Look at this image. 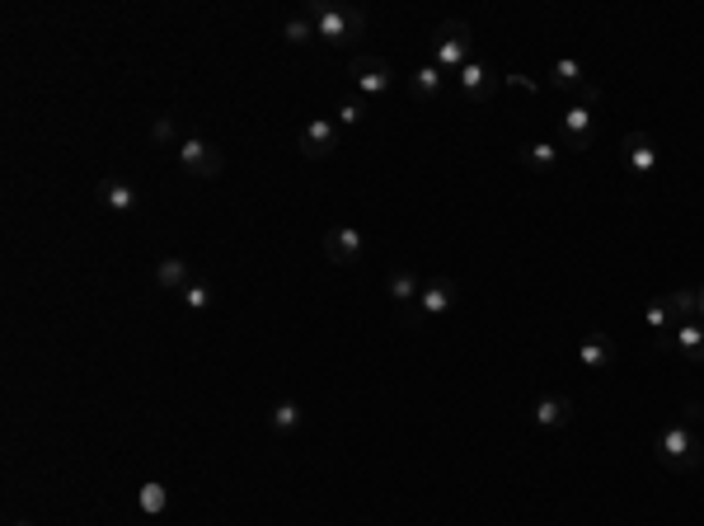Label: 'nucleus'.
<instances>
[{"mask_svg":"<svg viewBox=\"0 0 704 526\" xmlns=\"http://www.w3.org/2000/svg\"><path fill=\"white\" fill-rule=\"evenodd\" d=\"M653 456H658L667 470L676 475H690L704 465V400H690L681 409L676 423H667L658 437H653Z\"/></svg>","mask_w":704,"mask_h":526,"instance_id":"nucleus-1","label":"nucleus"},{"mask_svg":"<svg viewBox=\"0 0 704 526\" xmlns=\"http://www.w3.org/2000/svg\"><path fill=\"white\" fill-rule=\"evenodd\" d=\"M475 57V33L465 19H442L437 33H432V66L442 71V76H460L465 62Z\"/></svg>","mask_w":704,"mask_h":526,"instance_id":"nucleus-2","label":"nucleus"},{"mask_svg":"<svg viewBox=\"0 0 704 526\" xmlns=\"http://www.w3.org/2000/svg\"><path fill=\"white\" fill-rule=\"evenodd\" d=\"M310 24H315V38H324L329 47H352L367 29V15L362 10H343V5H324V0H310L306 5Z\"/></svg>","mask_w":704,"mask_h":526,"instance_id":"nucleus-3","label":"nucleus"},{"mask_svg":"<svg viewBox=\"0 0 704 526\" xmlns=\"http://www.w3.org/2000/svg\"><path fill=\"white\" fill-rule=\"evenodd\" d=\"M620 160H625V170L634 184H653V179H658L662 155H658V141L648 137V132H629V137L620 141Z\"/></svg>","mask_w":704,"mask_h":526,"instance_id":"nucleus-4","label":"nucleus"},{"mask_svg":"<svg viewBox=\"0 0 704 526\" xmlns=\"http://www.w3.org/2000/svg\"><path fill=\"white\" fill-rule=\"evenodd\" d=\"M174 155H179V170L198 174V179H216V174L226 170V155L216 151L207 137H198V132H188V137H179V146H174Z\"/></svg>","mask_w":704,"mask_h":526,"instance_id":"nucleus-5","label":"nucleus"},{"mask_svg":"<svg viewBox=\"0 0 704 526\" xmlns=\"http://www.w3.org/2000/svg\"><path fill=\"white\" fill-rule=\"evenodd\" d=\"M348 71H352V85H357L362 99H381V94L395 90V71H390L385 57H371V52L362 57V52H357V57L348 62Z\"/></svg>","mask_w":704,"mask_h":526,"instance_id":"nucleus-6","label":"nucleus"},{"mask_svg":"<svg viewBox=\"0 0 704 526\" xmlns=\"http://www.w3.org/2000/svg\"><path fill=\"white\" fill-rule=\"evenodd\" d=\"M456 80H460V94H465L470 104H489L493 94H498V85H503V76H498V71H493L484 57H470V62H465V71H460Z\"/></svg>","mask_w":704,"mask_h":526,"instance_id":"nucleus-7","label":"nucleus"},{"mask_svg":"<svg viewBox=\"0 0 704 526\" xmlns=\"http://www.w3.org/2000/svg\"><path fill=\"white\" fill-rule=\"evenodd\" d=\"M456 306V282L451 278H428L423 282V292H418V306L404 310L409 320H437V315H446V310Z\"/></svg>","mask_w":704,"mask_h":526,"instance_id":"nucleus-8","label":"nucleus"},{"mask_svg":"<svg viewBox=\"0 0 704 526\" xmlns=\"http://www.w3.org/2000/svg\"><path fill=\"white\" fill-rule=\"evenodd\" d=\"M615 362H620V343L611 339V334H587V339L578 343V367L582 372H592V376H601V372H611Z\"/></svg>","mask_w":704,"mask_h":526,"instance_id":"nucleus-9","label":"nucleus"},{"mask_svg":"<svg viewBox=\"0 0 704 526\" xmlns=\"http://www.w3.org/2000/svg\"><path fill=\"white\" fill-rule=\"evenodd\" d=\"M338 141H343V127H338L334 118H310V123L301 127V155H306V160H324V155H334Z\"/></svg>","mask_w":704,"mask_h":526,"instance_id":"nucleus-10","label":"nucleus"},{"mask_svg":"<svg viewBox=\"0 0 704 526\" xmlns=\"http://www.w3.org/2000/svg\"><path fill=\"white\" fill-rule=\"evenodd\" d=\"M324 254H329V263H338V268H352V263L367 254V235L357 231V226H334V231L324 235Z\"/></svg>","mask_w":704,"mask_h":526,"instance_id":"nucleus-11","label":"nucleus"},{"mask_svg":"<svg viewBox=\"0 0 704 526\" xmlns=\"http://www.w3.org/2000/svg\"><path fill=\"white\" fill-rule=\"evenodd\" d=\"M531 423H536L540 433H564L568 423H573V400L545 390V395L536 400V409H531Z\"/></svg>","mask_w":704,"mask_h":526,"instance_id":"nucleus-12","label":"nucleus"},{"mask_svg":"<svg viewBox=\"0 0 704 526\" xmlns=\"http://www.w3.org/2000/svg\"><path fill=\"white\" fill-rule=\"evenodd\" d=\"M94 198H99V207L113 212V217H132V212H137V188L127 184V179H118V174H104Z\"/></svg>","mask_w":704,"mask_h":526,"instance_id":"nucleus-13","label":"nucleus"},{"mask_svg":"<svg viewBox=\"0 0 704 526\" xmlns=\"http://www.w3.org/2000/svg\"><path fill=\"white\" fill-rule=\"evenodd\" d=\"M643 320H648V329H653V348H658V353H672V339H676V315H672V301H667V296H658V301H648V310H643Z\"/></svg>","mask_w":704,"mask_h":526,"instance_id":"nucleus-14","label":"nucleus"},{"mask_svg":"<svg viewBox=\"0 0 704 526\" xmlns=\"http://www.w3.org/2000/svg\"><path fill=\"white\" fill-rule=\"evenodd\" d=\"M442 71H437V66H414V71H409V76H404V90H409V99H414V104H437V99H442Z\"/></svg>","mask_w":704,"mask_h":526,"instance_id":"nucleus-15","label":"nucleus"},{"mask_svg":"<svg viewBox=\"0 0 704 526\" xmlns=\"http://www.w3.org/2000/svg\"><path fill=\"white\" fill-rule=\"evenodd\" d=\"M592 137H597L592 109H587V104H573V109L564 113V141H568V151H587V146H592Z\"/></svg>","mask_w":704,"mask_h":526,"instance_id":"nucleus-16","label":"nucleus"},{"mask_svg":"<svg viewBox=\"0 0 704 526\" xmlns=\"http://www.w3.org/2000/svg\"><path fill=\"white\" fill-rule=\"evenodd\" d=\"M672 353H681V357H686V362H695V367H704V320H686V325H676Z\"/></svg>","mask_w":704,"mask_h":526,"instance_id":"nucleus-17","label":"nucleus"},{"mask_svg":"<svg viewBox=\"0 0 704 526\" xmlns=\"http://www.w3.org/2000/svg\"><path fill=\"white\" fill-rule=\"evenodd\" d=\"M155 282H160L165 292H184L188 282H193V273H188V259H179V254H165V259L155 263Z\"/></svg>","mask_w":704,"mask_h":526,"instance_id":"nucleus-18","label":"nucleus"},{"mask_svg":"<svg viewBox=\"0 0 704 526\" xmlns=\"http://www.w3.org/2000/svg\"><path fill=\"white\" fill-rule=\"evenodd\" d=\"M550 85H554V90H568V94H578L582 85H592V80L582 76V62H573V57H559V62L550 66Z\"/></svg>","mask_w":704,"mask_h":526,"instance_id":"nucleus-19","label":"nucleus"},{"mask_svg":"<svg viewBox=\"0 0 704 526\" xmlns=\"http://www.w3.org/2000/svg\"><path fill=\"white\" fill-rule=\"evenodd\" d=\"M521 165L531 174H550L559 165V151H554V141H531L526 151H521Z\"/></svg>","mask_w":704,"mask_h":526,"instance_id":"nucleus-20","label":"nucleus"},{"mask_svg":"<svg viewBox=\"0 0 704 526\" xmlns=\"http://www.w3.org/2000/svg\"><path fill=\"white\" fill-rule=\"evenodd\" d=\"M268 428H273L277 437H291L296 428H301V404H296V400H277L273 414H268Z\"/></svg>","mask_w":704,"mask_h":526,"instance_id":"nucleus-21","label":"nucleus"},{"mask_svg":"<svg viewBox=\"0 0 704 526\" xmlns=\"http://www.w3.org/2000/svg\"><path fill=\"white\" fill-rule=\"evenodd\" d=\"M418 292H423V282H418L414 273H390V296H395L404 310L418 306Z\"/></svg>","mask_w":704,"mask_h":526,"instance_id":"nucleus-22","label":"nucleus"},{"mask_svg":"<svg viewBox=\"0 0 704 526\" xmlns=\"http://www.w3.org/2000/svg\"><path fill=\"white\" fill-rule=\"evenodd\" d=\"M282 38H287L291 47H306V43H315V24H310V15L301 10V15H287L282 19Z\"/></svg>","mask_w":704,"mask_h":526,"instance_id":"nucleus-23","label":"nucleus"},{"mask_svg":"<svg viewBox=\"0 0 704 526\" xmlns=\"http://www.w3.org/2000/svg\"><path fill=\"white\" fill-rule=\"evenodd\" d=\"M179 301H184L188 310H207V306H212V301H216V296H212V282L193 278V282H188V287H184V292H179Z\"/></svg>","mask_w":704,"mask_h":526,"instance_id":"nucleus-24","label":"nucleus"},{"mask_svg":"<svg viewBox=\"0 0 704 526\" xmlns=\"http://www.w3.org/2000/svg\"><path fill=\"white\" fill-rule=\"evenodd\" d=\"M165 503H169V494H165V484H141V494H137V508L141 512H151V517H160L165 512Z\"/></svg>","mask_w":704,"mask_h":526,"instance_id":"nucleus-25","label":"nucleus"},{"mask_svg":"<svg viewBox=\"0 0 704 526\" xmlns=\"http://www.w3.org/2000/svg\"><path fill=\"white\" fill-rule=\"evenodd\" d=\"M667 301H672L676 325H686V320H700V306H695V287H686V292H672Z\"/></svg>","mask_w":704,"mask_h":526,"instance_id":"nucleus-26","label":"nucleus"},{"mask_svg":"<svg viewBox=\"0 0 704 526\" xmlns=\"http://www.w3.org/2000/svg\"><path fill=\"white\" fill-rule=\"evenodd\" d=\"M362 118H367V99H348V104H338V109H334L338 127H357Z\"/></svg>","mask_w":704,"mask_h":526,"instance_id":"nucleus-27","label":"nucleus"},{"mask_svg":"<svg viewBox=\"0 0 704 526\" xmlns=\"http://www.w3.org/2000/svg\"><path fill=\"white\" fill-rule=\"evenodd\" d=\"M151 137H155V141H174V146H179V137H174V118H169V113H165V118H155Z\"/></svg>","mask_w":704,"mask_h":526,"instance_id":"nucleus-28","label":"nucleus"},{"mask_svg":"<svg viewBox=\"0 0 704 526\" xmlns=\"http://www.w3.org/2000/svg\"><path fill=\"white\" fill-rule=\"evenodd\" d=\"M695 306H700V320H704V287H695Z\"/></svg>","mask_w":704,"mask_h":526,"instance_id":"nucleus-29","label":"nucleus"},{"mask_svg":"<svg viewBox=\"0 0 704 526\" xmlns=\"http://www.w3.org/2000/svg\"><path fill=\"white\" fill-rule=\"evenodd\" d=\"M15 526H33V522H29V517H19V522H15Z\"/></svg>","mask_w":704,"mask_h":526,"instance_id":"nucleus-30","label":"nucleus"}]
</instances>
